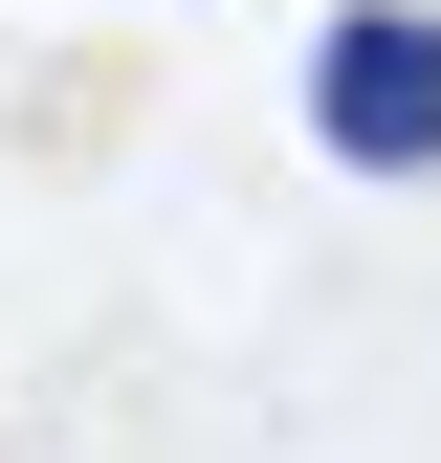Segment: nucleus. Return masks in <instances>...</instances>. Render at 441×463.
I'll return each mask as SVG.
<instances>
[{
    "mask_svg": "<svg viewBox=\"0 0 441 463\" xmlns=\"http://www.w3.org/2000/svg\"><path fill=\"white\" fill-rule=\"evenodd\" d=\"M309 133L331 177H441V0H353L309 44Z\"/></svg>",
    "mask_w": 441,
    "mask_h": 463,
    "instance_id": "1",
    "label": "nucleus"
}]
</instances>
